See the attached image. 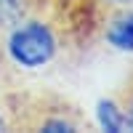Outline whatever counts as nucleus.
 I'll list each match as a JSON object with an SVG mask.
<instances>
[{"label":"nucleus","instance_id":"obj_2","mask_svg":"<svg viewBox=\"0 0 133 133\" xmlns=\"http://www.w3.org/2000/svg\"><path fill=\"white\" fill-rule=\"evenodd\" d=\"M104 40L115 51L133 53V8H120L117 14L107 21L104 27Z\"/></svg>","mask_w":133,"mask_h":133},{"label":"nucleus","instance_id":"obj_8","mask_svg":"<svg viewBox=\"0 0 133 133\" xmlns=\"http://www.w3.org/2000/svg\"><path fill=\"white\" fill-rule=\"evenodd\" d=\"M104 3H109V5H117V8H128V5H133V0H104Z\"/></svg>","mask_w":133,"mask_h":133},{"label":"nucleus","instance_id":"obj_7","mask_svg":"<svg viewBox=\"0 0 133 133\" xmlns=\"http://www.w3.org/2000/svg\"><path fill=\"white\" fill-rule=\"evenodd\" d=\"M125 123H128V128L133 130V96L128 98V104H125Z\"/></svg>","mask_w":133,"mask_h":133},{"label":"nucleus","instance_id":"obj_5","mask_svg":"<svg viewBox=\"0 0 133 133\" xmlns=\"http://www.w3.org/2000/svg\"><path fill=\"white\" fill-rule=\"evenodd\" d=\"M37 130H45V133H72V130H80V125L75 123L72 117H66V115H48V117H40L37 123H35Z\"/></svg>","mask_w":133,"mask_h":133},{"label":"nucleus","instance_id":"obj_1","mask_svg":"<svg viewBox=\"0 0 133 133\" xmlns=\"http://www.w3.org/2000/svg\"><path fill=\"white\" fill-rule=\"evenodd\" d=\"M3 53L8 64L21 72H40L59 56V32L48 19L32 11L29 16L16 21L8 32H3Z\"/></svg>","mask_w":133,"mask_h":133},{"label":"nucleus","instance_id":"obj_4","mask_svg":"<svg viewBox=\"0 0 133 133\" xmlns=\"http://www.w3.org/2000/svg\"><path fill=\"white\" fill-rule=\"evenodd\" d=\"M35 11L32 0H0V35Z\"/></svg>","mask_w":133,"mask_h":133},{"label":"nucleus","instance_id":"obj_6","mask_svg":"<svg viewBox=\"0 0 133 133\" xmlns=\"http://www.w3.org/2000/svg\"><path fill=\"white\" fill-rule=\"evenodd\" d=\"M14 125V109H5V104H0V130H11Z\"/></svg>","mask_w":133,"mask_h":133},{"label":"nucleus","instance_id":"obj_3","mask_svg":"<svg viewBox=\"0 0 133 133\" xmlns=\"http://www.w3.org/2000/svg\"><path fill=\"white\" fill-rule=\"evenodd\" d=\"M96 120H98V125L104 130H109V133H123L128 128L125 109L117 101H112V98H101V101L96 104Z\"/></svg>","mask_w":133,"mask_h":133}]
</instances>
